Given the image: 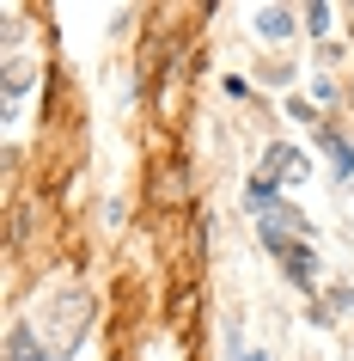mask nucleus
I'll return each mask as SVG.
<instances>
[{
	"instance_id": "nucleus-1",
	"label": "nucleus",
	"mask_w": 354,
	"mask_h": 361,
	"mask_svg": "<svg viewBox=\"0 0 354 361\" xmlns=\"http://www.w3.org/2000/svg\"><path fill=\"white\" fill-rule=\"evenodd\" d=\"M6 361H56V349L37 337V324L19 319L13 331H6Z\"/></svg>"
},
{
	"instance_id": "nucleus-2",
	"label": "nucleus",
	"mask_w": 354,
	"mask_h": 361,
	"mask_svg": "<svg viewBox=\"0 0 354 361\" xmlns=\"http://www.w3.org/2000/svg\"><path fill=\"white\" fill-rule=\"evenodd\" d=\"M312 178V159L299 147H269V184H305Z\"/></svg>"
},
{
	"instance_id": "nucleus-3",
	"label": "nucleus",
	"mask_w": 354,
	"mask_h": 361,
	"mask_svg": "<svg viewBox=\"0 0 354 361\" xmlns=\"http://www.w3.org/2000/svg\"><path fill=\"white\" fill-rule=\"evenodd\" d=\"M317 147H324V159H330V171H336V178H354V141H348V135L317 129Z\"/></svg>"
},
{
	"instance_id": "nucleus-4",
	"label": "nucleus",
	"mask_w": 354,
	"mask_h": 361,
	"mask_svg": "<svg viewBox=\"0 0 354 361\" xmlns=\"http://www.w3.org/2000/svg\"><path fill=\"white\" fill-rule=\"evenodd\" d=\"M287 31H293V6H263L257 13V37L263 43H281Z\"/></svg>"
},
{
	"instance_id": "nucleus-5",
	"label": "nucleus",
	"mask_w": 354,
	"mask_h": 361,
	"mask_svg": "<svg viewBox=\"0 0 354 361\" xmlns=\"http://www.w3.org/2000/svg\"><path fill=\"white\" fill-rule=\"evenodd\" d=\"M25 86H31V68H19V61H13V68H6V98H19Z\"/></svg>"
},
{
	"instance_id": "nucleus-6",
	"label": "nucleus",
	"mask_w": 354,
	"mask_h": 361,
	"mask_svg": "<svg viewBox=\"0 0 354 361\" xmlns=\"http://www.w3.org/2000/svg\"><path fill=\"white\" fill-rule=\"evenodd\" d=\"M305 25H312L317 37H330V6H305Z\"/></svg>"
},
{
	"instance_id": "nucleus-7",
	"label": "nucleus",
	"mask_w": 354,
	"mask_h": 361,
	"mask_svg": "<svg viewBox=\"0 0 354 361\" xmlns=\"http://www.w3.org/2000/svg\"><path fill=\"white\" fill-rule=\"evenodd\" d=\"M244 361H269V355H257V349H251V355H244Z\"/></svg>"
}]
</instances>
